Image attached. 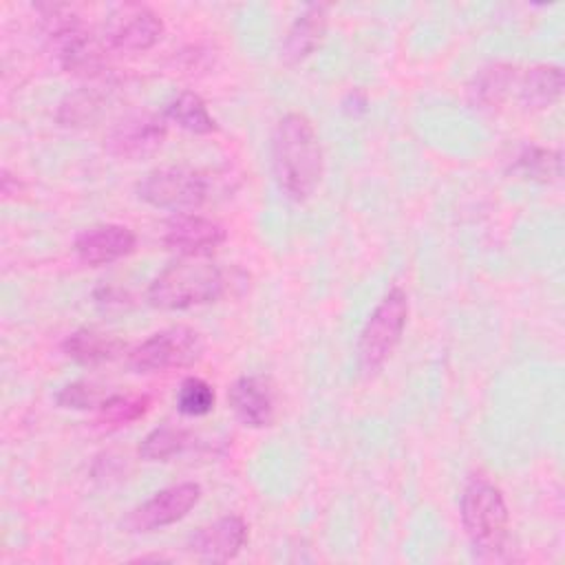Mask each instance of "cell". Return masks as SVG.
<instances>
[{"mask_svg": "<svg viewBox=\"0 0 565 565\" xmlns=\"http://www.w3.org/2000/svg\"><path fill=\"white\" fill-rule=\"evenodd\" d=\"M241 282L238 269H225L207 256H181L154 276L148 287V302L157 309L181 311L216 302Z\"/></svg>", "mask_w": 565, "mask_h": 565, "instance_id": "6da1fadb", "label": "cell"}, {"mask_svg": "<svg viewBox=\"0 0 565 565\" xmlns=\"http://www.w3.org/2000/svg\"><path fill=\"white\" fill-rule=\"evenodd\" d=\"M271 170L285 196L307 201L322 179V148L313 124L289 113L278 119L271 132Z\"/></svg>", "mask_w": 565, "mask_h": 565, "instance_id": "7a4b0ae2", "label": "cell"}, {"mask_svg": "<svg viewBox=\"0 0 565 565\" xmlns=\"http://www.w3.org/2000/svg\"><path fill=\"white\" fill-rule=\"evenodd\" d=\"M461 525L481 558L503 554L510 536V512L503 492L486 477H472L459 501Z\"/></svg>", "mask_w": 565, "mask_h": 565, "instance_id": "3957f363", "label": "cell"}, {"mask_svg": "<svg viewBox=\"0 0 565 565\" xmlns=\"http://www.w3.org/2000/svg\"><path fill=\"white\" fill-rule=\"evenodd\" d=\"M408 320V296L391 287L362 327L358 340V366L362 373H375L395 351Z\"/></svg>", "mask_w": 565, "mask_h": 565, "instance_id": "277c9868", "label": "cell"}, {"mask_svg": "<svg viewBox=\"0 0 565 565\" xmlns=\"http://www.w3.org/2000/svg\"><path fill=\"white\" fill-rule=\"evenodd\" d=\"M203 335L185 324L168 327L128 353V369L135 373H161L192 366L203 355Z\"/></svg>", "mask_w": 565, "mask_h": 565, "instance_id": "5b68a950", "label": "cell"}, {"mask_svg": "<svg viewBox=\"0 0 565 565\" xmlns=\"http://www.w3.org/2000/svg\"><path fill=\"white\" fill-rule=\"evenodd\" d=\"M137 196L152 207L192 212L210 199V181L194 168H154L137 183Z\"/></svg>", "mask_w": 565, "mask_h": 565, "instance_id": "8992f818", "label": "cell"}, {"mask_svg": "<svg viewBox=\"0 0 565 565\" xmlns=\"http://www.w3.org/2000/svg\"><path fill=\"white\" fill-rule=\"evenodd\" d=\"M163 35V20L146 4L124 2L108 11L102 40L106 49L141 53L152 49Z\"/></svg>", "mask_w": 565, "mask_h": 565, "instance_id": "52a82bcc", "label": "cell"}, {"mask_svg": "<svg viewBox=\"0 0 565 565\" xmlns=\"http://www.w3.org/2000/svg\"><path fill=\"white\" fill-rule=\"evenodd\" d=\"M201 501V486L185 481L174 483L157 494H152L148 501L137 505L128 512L124 519L126 532H152L161 530L166 525H172L188 516V512Z\"/></svg>", "mask_w": 565, "mask_h": 565, "instance_id": "ba28073f", "label": "cell"}, {"mask_svg": "<svg viewBox=\"0 0 565 565\" xmlns=\"http://www.w3.org/2000/svg\"><path fill=\"white\" fill-rule=\"evenodd\" d=\"M166 115L159 113H132L119 119L106 135V148L121 159H143L154 154L168 132Z\"/></svg>", "mask_w": 565, "mask_h": 565, "instance_id": "9c48e42d", "label": "cell"}, {"mask_svg": "<svg viewBox=\"0 0 565 565\" xmlns=\"http://www.w3.org/2000/svg\"><path fill=\"white\" fill-rule=\"evenodd\" d=\"M225 238L227 232L221 223L194 212H177L163 223L161 232L166 249L181 256H207L218 249Z\"/></svg>", "mask_w": 565, "mask_h": 565, "instance_id": "30bf717a", "label": "cell"}, {"mask_svg": "<svg viewBox=\"0 0 565 565\" xmlns=\"http://www.w3.org/2000/svg\"><path fill=\"white\" fill-rule=\"evenodd\" d=\"M137 247V236L130 227L119 223H102L86 227L75 238V254L90 267L110 265L126 258Z\"/></svg>", "mask_w": 565, "mask_h": 565, "instance_id": "8fae6325", "label": "cell"}, {"mask_svg": "<svg viewBox=\"0 0 565 565\" xmlns=\"http://www.w3.org/2000/svg\"><path fill=\"white\" fill-rule=\"evenodd\" d=\"M247 534V523L238 514H225L199 527L190 536L188 550L203 561L227 563L245 547Z\"/></svg>", "mask_w": 565, "mask_h": 565, "instance_id": "7c38bea8", "label": "cell"}, {"mask_svg": "<svg viewBox=\"0 0 565 565\" xmlns=\"http://www.w3.org/2000/svg\"><path fill=\"white\" fill-rule=\"evenodd\" d=\"M227 402L236 419L249 428L271 426L276 417L274 388L263 375L238 377L227 391Z\"/></svg>", "mask_w": 565, "mask_h": 565, "instance_id": "4fadbf2b", "label": "cell"}, {"mask_svg": "<svg viewBox=\"0 0 565 565\" xmlns=\"http://www.w3.org/2000/svg\"><path fill=\"white\" fill-rule=\"evenodd\" d=\"M327 33V7L324 4H309L289 26L280 57L287 64H298L307 60L324 40Z\"/></svg>", "mask_w": 565, "mask_h": 565, "instance_id": "5bb4252c", "label": "cell"}, {"mask_svg": "<svg viewBox=\"0 0 565 565\" xmlns=\"http://www.w3.org/2000/svg\"><path fill=\"white\" fill-rule=\"evenodd\" d=\"M565 79L556 64H536L516 79V97L527 110H545L561 99Z\"/></svg>", "mask_w": 565, "mask_h": 565, "instance_id": "9a60e30c", "label": "cell"}, {"mask_svg": "<svg viewBox=\"0 0 565 565\" xmlns=\"http://www.w3.org/2000/svg\"><path fill=\"white\" fill-rule=\"evenodd\" d=\"M66 358L77 364L95 366L115 360L126 351V342L119 335L99 331V329H77L62 344Z\"/></svg>", "mask_w": 565, "mask_h": 565, "instance_id": "2e32d148", "label": "cell"}, {"mask_svg": "<svg viewBox=\"0 0 565 565\" xmlns=\"http://www.w3.org/2000/svg\"><path fill=\"white\" fill-rule=\"evenodd\" d=\"M519 68L512 66V64H505V62H497V64H490V66H483L472 84L468 86V95H470V102L479 108H499L503 106L512 90L516 88V79H519Z\"/></svg>", "mask_w": 565, "mask_h": 565, "instance_id": "e0dca14e", "label": "cell"}, {"mask_svg": "<svg viewBox=\"0 0 565 565\" xmlns=\"http://www.w3.org/2000/svg\"><path fill=\"white\" fill-rule=\"evenodd\" d=\"M196 446V435L179 426H159L139 444V457L146 461H170Z\"/></svg>", "mask_w": 565, "mask_h": 565, "instance_id": "ac0fdd59", "label": "cell"}, {"mask_svg": "<svg viewBox=\"0 0 565 565\" xmlns=\"http://www.w3.org/2000/svg\"><path fill=\"white\" fill-rule=\"evenodd\" d=\"M516 177L534 183H554L561 179L563 159L558 150L543 146H525L512 161L510 168Z\"/></svg>", "mask_w": 565, "mask_h": 565, "instance_id": "d6986e66", "label": "cell"}, {"mask_svg": "<svg viewBox=\"0 0 565 565\" xmlns=\"http://www.w3.org/2000/svg\"><path fill=\"white\" fill-rule=\"evenodd\" d=\"M166 119L174 121L179 128L194 132V135H210L216 132V119L210 115L205 102L192 93V90H183L179 93L166 108Z\"/></svg>", "mask_w": 565, "mask_h": 565, "instance_id": "ffe728a7", "label": "cell"}, {"mask_svg": "<svg viewBox=\"0 0 565 565\" xmlns=\"http://www.w3.org/2000/svg\"><path fill=\"white\" fill-rule=\"evenodd\" d=\"M150 408V397L148 395H137V393H110L99 411V422L108 426H126L137 419H141Z\"/></svg>", "mask_w": 565, "mask_h": 565, "instance_id": "44dd1931", "label": "cell"}, {"mask_svg": "<svg viewBox=\"0 0 565 565\" xmlns=\"http://www.w3.org/2000/svg\"><path fill=\"white\" fill-rule=\"evenodd\" d=\"M214 388L201 377H185L177 391V411L188 417H203L214 408Z\"/></svg>", "mask_w": 565, "mask_h": 565, "instance_id": "7402d4cb", "label": "cell"}, {"mask_svg": "<svg viewBox=\"0 0 565 565\" xmlns=\"http://www.w3.org/2000/svg\"><path fill=\"white\" fill-rule=\"evenodd\" d=\"M110 393L88 380H77L66 384L60 393H57V404L62 408H73V411H88V408H99L102 402L108 397Z\"/></svg>", "mask_w": 565, "mask_h": 565, "instance_id": "603a6c76", "label": "cell"}, {"mask_svg": "<svg viewBox=\"0 0 565 565\" xmlns=\"http://www.w3.org/2000/svg\"><path fill=\"white\" fill-rule=\"evenodd\" d=\"M99 113V99L95 93L82 90L75 95H68L57 110V121L62 126H84L86 121H93Z\"/></svg>", "mask_w": 565, "mask_h": 565, "instance_id": "cb8c5ba5", "label": "cell"}]
</instances>
